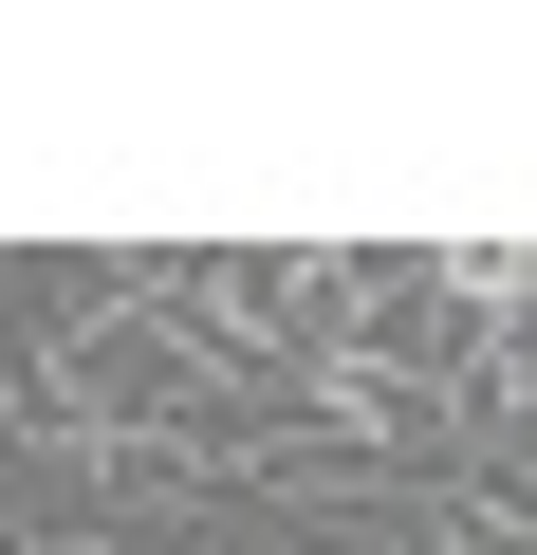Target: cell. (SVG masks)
Listing matches in <instances>:
<instances>
[{"label": "cell", "mask_w": 537, "mask_h": 555, "mask_svg": "<svg viewBox=\"0 0 537 555\" xmlns=\"http://www.w3.org/2000/svg\"><path fill=\"white\" fill-rule=\"evenodd\" d=\"M408 297H426V315H519V334H537V241H445V259H408Z\"/></svg>", "instance_id": "1"}]
</instances>
